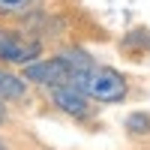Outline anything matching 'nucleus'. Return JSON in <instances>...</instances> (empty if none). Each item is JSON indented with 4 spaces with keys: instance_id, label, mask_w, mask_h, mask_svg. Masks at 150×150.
<instances>
[{
    "instance_id": "obj_6",
    "label": "nucleus",
    "mask_w": 150,
    "mask_h": 150,
    "mask_svg": "<svg viewBox=\"0 0 150 150\" xmlns=\"http://www.w3.org/2000/svg\"><path fill=\"white\" fill-rule=\"evenodd\" d=\"M36 0H0V12H24Z\"/></svg>"
},
{
    "instance_id": "obj_3",
    "label": "nucleus",
    "mask_w": 150,
    "mask_h": 150,
    "mask_svg": "<svg viewBox=\"0 0 150 150\" xmlns=\"http://www.w3.org/2000/svg\"><path fill=\"white\" fill-rule=\"evenodd\" d=\"M39 54V45L36 42H24L18 36H12L6 30H0V57L3 60H12V63H27Z\"/></svg>"
},
{
    "instance_id": "obj_4",
    "label": "nucleus",
    "mask_w": 150,
    "mask_h": 150,
    "mask_svg": "<svg viewBox=\"0 0 150 150\" xmlns=\"http://www.w3.org/2000/svg\"><path fill=\"white\" fill-rule=\"evenodd\" d=\"M54 102L66 111V114H75V117H84L87 114V102L78 90H72V87H57L54 90Z\"/></svg>"
},
{
    "instance_id": "obj_2",
    "label": "nucleus",
    "mask_w": 150,
    "mask_h": 150,
    "mask_svg": "<svg viewBox=\"0 0 150 150\" xmlns=\"http://www.w3.org/2000/svg\"><path fill=\"white\" fill-rule=\"evenodd\" d=\"M27 78H30V81L51 84V87H60L63 81H75V69L66 63V57L60 54V57H54V60H45V63L27 66Z\"/></svg>"
},
{
    "instance_id": "obj_5",
    "label": "nucleus",
    "mask_w": 150,
    "mask_h": 150,
    "mask_svg": "<svg viewBox=\"0 0 150 150\" xmlns=\"http://www.w3.org/2000/svg\"><path fill=\"white\" fill-rule=\"evenodd\" d=\"M21 93H24V81H18L15 75L0 72V96L3 99H18Z\"/></svg>"
},
{
    "instance_id": "obj_7",
    "label": "nucleus",
    "mask_w": 150,
    "mask_h": 150,
    "mask_svg": "<svg viewBox=\"0 0 150 150\" xmlns=\"http://www.w3.org/2000/svg\"><path fill=\"white\" fill-rule=\"evenodd\" d=\"M126 126H129L132 132H147V129H150V117H147V114H132V117L126 120Z\"/></svg>"
},
{
    "instance_id": "obj_8",
    "label": "nucleus",
    "mask_w": 150,
    "mask_h": 150,
    "mask_svg": "<svg viewBox=\"0 0 150 150\" xmlns=\"http://www.w3.org/2000/svg\"><path fill=\"white\" fill-rule=\"evenodd\" d=\"M0 120H3V105H0Z\"/></svg>"
},
{
    "instance_id": "obj_1",
    "label": "nucleus",
    "mask_w": 150,
    "mask_h": 150,
    "mask_svg": "<svg viewBox=\"0 0 150 150\" xmlns=\"http://www.w3.org/2000/svg\"><path fill=\"white\" fill-rule=\"evenodd\" d=\"M75 87L81 93L93 96L96 102H120L126 96V81L123 75L108 66H87L84 72L75 75Z\"/></svg>"
}]
</instances>
